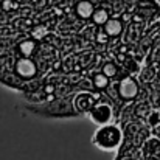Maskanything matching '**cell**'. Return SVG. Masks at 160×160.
Returning <instances> with one entry per match:
<instances>
[{"instance_id":"obj_1","label":"cell","mask_w":160,"mask_h":160,"mask_svg":"<svg viewBox=\"0 0 160 160\" xmlns=\"http://www.w3.org/2000/svg\"><path fill=\"white\" fill-rule=\"evenodd\" d=\"M92 143L101 151H115L123 143V131L112 123L98 126L92 137Z\"/></svg>"},{"instance_id":"obj_2","label":"cell","mask_w":160,"mask_h":160,"mask_svg":"<svg viewBox=\"0 0 160 160\" xmlns=\"http://www.w3.org/2000/svg\"><path fill=\"white\" fill-rule=\"evenodd\" d=\"M27 110L34 115L48 117V118H64V117L78 115L68 100H58V101H52L47 104H28Z\"/></svg>"},{"instance_id":"obj_3","label":"cell","mask_w":160,"mask_h":160,"mask_svg":"<svg viewBox=\"0 0 160 160\" xmlns=\"http://www.w3.org/2000/svg\"><path fill=\"white\" fill-rule=\"evenodd\" d=\"M89 118L92 123L103 126V124H109L113 118V109L112 106L106 103V101H97L95 106L89 110Z\"/></svg>"},{"instance_id":"obj_4","label":"cell","mask_w":160,"mask_h":160,"mask_svg":"<svg viewBox=\"0 0 160 160\" xmlns=\"http://www.w3.org/2000/svg\"><path fill=\"white\" fill-rule=\"evenodd\" d=\"M100 98V95H93V93H89V92H82V93H78L75 98H73V103L72 106L75 109V112L79 115V113H89V110L95 106L97 100Z\"/></svg>"},{"instance_id":"obj_5","label":"cell","mask_w":160,"mask_h":160,"mask_svg":"<svg viewBox=\"0 0 160 160\" xmlns=\"http://www.w3.org/2000/svg\"><path fill=\"white\" fill-rule=\"evenodd\" d=\"M137 93H138V84L135 82L134 78L126 76V78H123L120 81V84H118V95L121 97V100L131 101V100H134L137 97Z\"/></svg>"},{"instance_id":"obj_6","label":"cell","mask_w":160,"mask_h":160,"mask_svg":"<svg viewBox=\"0 0 160 160\" xmlns=\"http://www.w3.org/2000/svg\"><path fill=\"white\" fill-rule=\"evenodd\" d=\"M16 72L20 78H25V79H30L36 75L38 72V67L34 64V61H31L30 58H20L17 62H16Z\"/></svg>"},{"instance_id":"obj_7","label":"cell","mask_w":160,"mask_h":160,"mask_svg":"<svg viewBox=\"0 0 160 160\" xmlns=\"http://www.w3.org/2000/svg\"><path fill=\"white\" fill-rule=\"evenodd\" d=\"M103 27H104V33H106L109 38H117L123 31V23L118 19H109Z\"/></svg>"},{"instance_id":"obj_8","label":"cell","mask_w":160,"mask_h":160,"mask_svg":"<svg viewBox=\"0 0 160 160\" xmlns=\"http://www.w3.org/2000/svg\"><path fill=\"white\" fill-rule=\"evenodd\" d=\"M93 11H95V8H93V5H92L89 0H81V2L76 3V14H78L79 17H82V19L92 17Z\"/></svg>"},{"instance_id":"obj_9","label":"cell","mask_w":160,"mask_h":160,"mask_svg":"<svg viewBox=\"0 0 160 160\" xmlns=\"http://www.w3.org/2000/svg\"><path fill=\"white\" fill-rule=\"evenodd\" d=\"M92 20H93L97 25H104L107 20H109V12H107L106 9H103V8H98V9L93 11Z\"/></svg>"},{"instance_id":"obj_10","label":"cell","mask_w":160,"mask_h":160,"mask_svg":"<svg viewBox=\"0 0 160 160\" xmlns=\"http://www.w3.org/2000/svg\"><path fill=\"white\" fill-rule=\"evenodd\" d=\"M107 84H109V78H107L106 75L98 73V75L93 76V86L97 89H104V87H107Z\"/></svg>"},{"instance_id":"obj_11","label":"cell","mask_w":160,"mask_h":160,"mask_svg":"<svg viewBox=\"0 0 160 160\" xmlns=\"http://www.w3.org/2000/svg\"><path fill=\"white\" fill-rule=\"evenodd\" d=\"M34 47H36V44H34V42H31V41L23 42V44L20 45V52H22V54H23V58H28L30 54L33 53Z\"/></svg>"},{"instance_id":"obj_12","label":"cell","mask_w":160,"mask_h":160,"mask_svg":"<svg viewBox=\"0 0 160 160\" xmlns=\"http://www.w3.org/2000/svg\"><path fill=\"white\" fill-rule=\"evenodd\" d=\"M103 75H106L107 78H110V76H113V75H117V67L112 64V62H107L104 64V68H103V72H101Z\"/></svg>"}]
</instances>
